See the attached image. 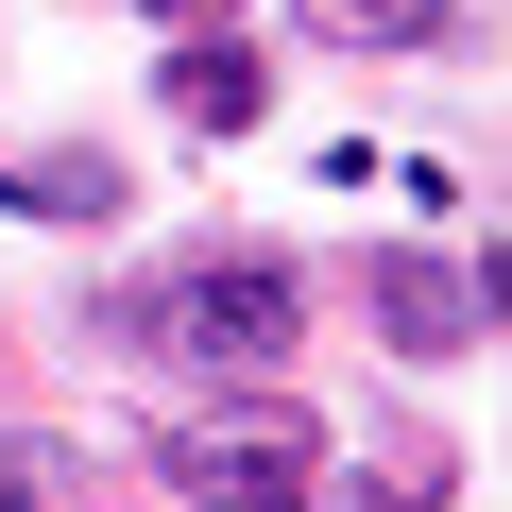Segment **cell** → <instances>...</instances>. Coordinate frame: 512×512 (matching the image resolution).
Returning <instances> with one entry per match:
<instances>
[{
	"label": "cell",
	"instance_id": "1",
	"mask_svg": "<svg viewBox=\"0 0 512 512\" xmlns=\"http://www.w3.org/2000/svg\"><path fill=\"white\" fill-rule=\"evenodd\" d=\"M103 342L120 359H171V376H274L291 342H308V291H291V256H171V274H137L120 308H103Z\"/></svg>",
	"mask_w": 512,
	"mask_h": 512
},
{
	"label": "cell",
	"instance_id": "2",
	"mask_svg": "<svg viewBox=\"0 0 512 512\" xmlns=\"http://www.w3.org/2000/svg\"><path fill=\"white\" fill-rule=\"evenodd\" d=\"M154 478L171 495H205V512H308V478H325V427L256 376L239 410H205V427H171L154 444Z\"/></svg>",
	"mask_w": 512,
	"mask_h": 512
},
{
	"label": "cell",
	"instance_id": "3",
	"mask_svg": "<svg viewBox=\"0 0 512 512\" xmlns=\"http://www.w3.org/2000/svg\"><path fill=\"white\" fill-rule=\"evenodd\" d=\"M359 291H376V325H393V359H478V325H495V308H478V274H461V256H410V239L376 256Z\"/></svg>",
	"mask_w": 512,
	"mask_h": 512
},
{
	"label": "cell",
	"instance_id": "4",
	"mask_svg": "<svg viewBox=\"0 0 512 512\" xmlns=\"http://www.w3.org/2000/svg\"><path fill=\"white\" fill-rule=\"evenodd\" d=\"M256 103H274V69H256L239 35H205V18H188V52H171V120H188V137H239Z\"/></svg>",
	"mask_w": 512,
	"mask_h": 512
},
{
	"label": "cell",
	"instance_id": "5",
	"mask_svg": "<svg viewBox=\"0 0 512 512\" xmlns=\"http://www.w3.org/2000/svg\"><path fill=\"white\" fill-rule=\"evenodd\" d=\"M291 35H325V52H427L444 0H291Z\"/></svg>",
	"mask_w": 512,
	"mask_h": 512
},
{
	"label": "cell",
	"instance_id": "6",
	"mask_svg": "<svg viewBox=\"0 0 512 512\" xmlns=\"http://www.w3.org/2000/svg\"><path fill=\"white\" fill-rule=\"evenodd\" d=\"M0 205H35V222H120V171H103V154H35V171H0Z\"/></svg>",
	"mask_w": 512,
	"mask_h": 512
},
{
	"label": "cell",
	"instance_id": "7",
	"mask_svg": "<svg viewBox=\"0 0 512 512\" xmlns=\"http://www.w3.org/2000/svg\"><path fill=\"white\" fill-rule=\"evenodd\" d=\"M342 512H444V478H427V461H393V478H359Z\"/></svg>",
	"mask_w": 512,
	"mask_h": 512
},
{
	"label": "cell",
	"instance_id": "8",
	"mask_svg": "<svg viewBox=\"0 0 512 512\" xmlns=\"http://www.w3.org/2000/svg\"><path fill=\"white\" fill-rule=\"evenodd\" d=\"M0 512H35V444L18 427H0Z\"/></svg>",
	"mask_w": 512,
	"mask_h": 512
},
{
	"label": "cell",
	"instance_id": "9",
	"mask_svg": "<svg viewBox=\"0 0 512 512\" xmlns=\"http://www.w3.org/2000/svg\"><path fill=\"white\" fill-rule=\"evenodd\" d=\"M137 18H222V0H137Z\"/></svg>",
	"mask_w": 512,
	"mask_h": 512
}]
</instances>
